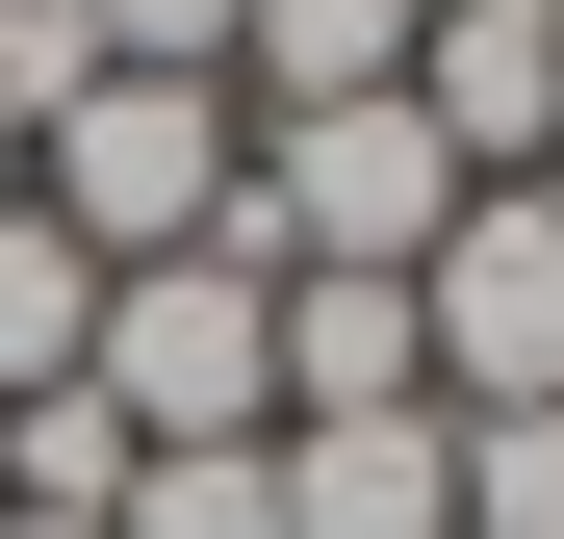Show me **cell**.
Returning <instances> with one entry per match:
<instances>
[{"instance_id":"obj_6","label":"cell","mask_w":564,"mask_h":539,"mask_svg":"<svg viewBox=\"0 0 564 539\" xmlns=\"http://www.w3.org/2000/svg\"><path fill=\"white\" fill-rule=\"evenodd\" d=\"M282 539H462V411H308L282 436Z\"/></svg>"},{"instance_id":"obj_9","label":"cell","mask_w":564,"mask_h":539,"mask_svg":"<svg viewBox=\"0 0 564 539\" xmlns=\"http://www.w3.org/2000/svg\"><path fill=\"white\" fill-rule=\"evenodd\" d=\"M77 334H104V257H77L52 206H0V411H52V386H77Z\"/></svg>"},{"instance_id":"obj_2","label":"cell","mask_w":564,"mask_h":539,"mask_svg":"<svg viewBox=\"0 0 564 539\" xmlns=\"http://www.w3.org/2000/svg\"><path fill=\"white\" fill-rule=\"evenodd\" d=\"M488 206L411 104H257V206H231V257L257 283H411V257Z\"/></svg>"},{"instance_id":"obj_11","label":"cell","mask_w":564,"mask_h":539,"mask_svg":"<svg viewBox=\"0 0 564 539\" xmlns=\"http://www.w3.org/2000/svg\"><path fill=\"white\" fill-rule=\"evenodd\" d=\"M104 539H282V436H231V463H129Z\"/></svg>"},{"instance_id":"obj_1","label":"cell","mask_w":564,"mask_h":539,"mask_svg":"<svg viewBox=\"0 0 564 539\" xmlns=\"http://www.w3.org/2000/svg\"><path fill=\"white\" fill-rule=\"evenodd\" d=\"M26 206L104 257V283H129V257H231V206H257V104H231V77H77V104L26 129Z\"/></svg>"},{"instance_id":"obj_8","label":"cell","mask_w":564,"mask_h":539,"mask_svg":"<svg viewBox=\"0 0 564 539\" xmlns=\"http://www.w3.org/2000/svg\"><path fill=\"white\" fill-rule=\"evenodd\" d=\"M411 26H436V0H257L231 104H411Z\"/></svg>"},{"instance_id":"obj_13","label":"cell","mask_w":564,"mask_h":539,"mask_svg":"<svg viewBox=\"0 0 564 539\" xmlns=\"http://www.w3.org/2000/svg\"><path fill=\"white\" fill-rule=\"evenodd\" d=\"M77 26H104V77H231L257 0H77Z\"/></svg>"},{"instance_id":"obj_14","label":"cell","mask_w":564,"mask_h":539,"mask_svg":"<svg viewBox=\"0 0 564 539\" xmlns=\"http://www.w3.org/2000/svg\"><path fill=\"white\" fill-rule=\"evenodd\" d=\"M0 539H104V514H0Z\"/></svg>"},{"instance_id":"obj_4","label":"cell","mask_w":564,"mask_h":539,"mask_svg":"<svg viewBox=\"0 0 564 539\" xmlns=\"http://www.w3.org/2000/svg\"><path fill=\"white\" fill-rule=\"evenodd\" d=\"M411 334H436V411H564V180H488L411 257Z\"/></svg>"},{"instance_id":"obj_7","label":"cell","mask_w":564,"mask_h":539,"mask_svg":"<svg viewBox=\"0 0 564 539\" xmlns=\"http://www.w3.org/2000/svg\"><path fill=\"white\" fill-rule=\"evenodd\" d=\"M308 411H436L411 283H282V436H308Z\"/></svg>"},{"instance_id":"obj_10","label":"cell","mask_w":564,"mask_h":539,"mask_svg":"<svg viewBox=\"0 0 564 539\" xmlns=\"http://www.w3.org/2000/svg\"><path fill=\"white\" fill-rule=\"evenodd\" d=\"M0 514H129V436H104V386L0 411Z\"/></svg>"},{"instance_id":"obj_12","label":"cell","mask_w":564,"mask_h":539,"mask_svg":"<svg viewBox=\"0 0 564 539\" xmlns=\"http://www.w3.org/2000/svg\"><path fill=\"white\" fill-rule=\"evenodd\" d=\"M462 539H564V411H462Z\"/></svg>"},{"instance_id":"obj_3","label":"cell","mask_w":564,"mask_h":539,"mask_svg":"<svg viewBox=\"0 0 564 539\" xmlns=\"http://www.w3.org/2000/svg\"><path fill=\"white\" fill-rule=\"evenodd\" d=\"M77 386H104L129 463H231V436H282V283L257 257H129L104 334H77Z\"/></svg>"},{"instance_id":"obj_5","label":"cell","mask_w":564,"mask_h":539,"mask_svg":"<svg viewBox=\"0 0 564 539\" xmlns=\"http://www.w3.org/2000/svg\"><path fill=\"white\" fill-rule=\"evenodd\" d=\"M411 129L462 180H564V0H436L411 26Z\"/></svg>"}]
</instances>
